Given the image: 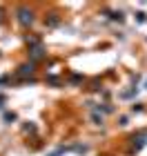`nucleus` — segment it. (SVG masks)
I'll return each mask as SVG.
<instances>
[{
	"instance_id": "f257e3e1",
	"label": "nucleus",
	"mask_w": 147,
	"mask_h": 156,
	"mask_svg": "<svg viewBox=\"0 0 147 156\" xmlns=\"http://www.w3.org/2000/svg\"><path fill=\"white\" fill-rule=\"evenodd\" d=\"M18 16H20L18 20H20L23 25H31V23H33V13H31V11H27V9H20V11H18Z\"/></svg>"
},
{
	"instance_id": "f03ea898",
	"label": "nucleus",
	"mask_w": 147,
	"mask_h": 156,
	"mask_svg": "<svg viewBox=\"0 0 147 156\" xmlns=\"http://www.w3.org/2000/svg\"><path fill=\"white\" fill-rule=\"evenodd\" d=\"M31 65H23V67H20V74H31Z\"/></svg>"
},
{
	"instance_id": "7ed1b4c3",
	"label": "nucleus",
	"mask_w": 147,
	"mask_h": 156,
	"mask_svg": "<svg viewBox=\"0 0 147 156\" xmlns=\"http://www.w3.org/2000/svg\"><path fill=\"white\" fill-rule=\"evenodd\" d=\"M40 56H43V49L36 47V49H33V58H40Z\"/></svg>"
}]
</instances>
